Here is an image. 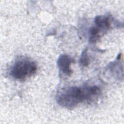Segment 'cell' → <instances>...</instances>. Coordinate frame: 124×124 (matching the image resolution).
I'll return each instance as SVG.
<instances>
[{"instance_id": "5b68a950", "label": "cell", "mask_w": 124, "mask_h": 124, "mask_svg": "<svg viewBox=\"0 0 124 124\" xmlns=\"http://www.w3.org/2000/svg\"><path fill=\"white\" fill-rule=\"evenodd\" d=\"M90 37L89 41L91 43H96L101 37L100 31L95 27H92L89 30Z\"/></svg>"}, {"instance_id": "3957f363", "label": "cell", "mask_w": 124, "mask_h": 124, "mask_svg": "<svg viewBox=\"0 0 124 124\" xmlns=\"http://www.w3.org/2000/svg\"><path fill=\"white\" fill-rule=\"evenodd\" d=\"M74 62V59L67 55L62 54L60 56L57 61L60 72L65 76H70L73 73L71 65Z\"/></svg>"}, {"instance_id": "8992f818", "label": "cell", "mask_w": 124, "mask_h": 124, "mask_svg": "<svg viewBox=\"0 0 124 124\" xmlns=\"http://www.w3.org/2000/svg\"><path fill=\"white\" fill-rule=\"evenodd\" d=\"M90 62V60L88 54V49L87 48H86L81 53L79 62L80 65L83 66H87L89 64Z\"/></svg>"}, {"instance_id": "6da1fadb", "label": "cell", "mask_w": 124, "mask_h": 124, "mask_svg": "<svg viewBox=\"0 0 124 124\" xmlns=\"http://www.w3.org/2000/svg\"><path fill=\"white\" fill-rule=\"evenodd\" d=\"M101 93L100 88L96 85L70 87L62 89L58 93L56 100L59 105L71 109L84 101L91 102L95 100Z\"/></svg>"}, {"instance_id": "277c9868", "label": "cell", "mask_w": 124, "mask_h": 124, "mask_svg": "<svg viewBox=\"0 0 124 124\" xmlns=\"http://www.w3.org/2000/svg\"><path fill=\"white\" fill-rule=\"evenodd\" d=\"M95 27L100 31L108 30L110 27L111 17L106 16H97L94 18Z\"/></svg>"}, {"instance_id": "7a4b0ae2", "label": "cell", "mask_w": 124, "mask_h": 124, "mask_svg": "<svg viewBox=\"0 0 124 124\" xmlns=\"http://www.w3.org/2000/svg\"><path fill=\"white\" fill-rule=\"evenodd\" d=\"M37 71L35 62L28 59L20 60L12 66L10 74L15 79L23 80L31 77Z\"/></svg>"}]
</instances>
